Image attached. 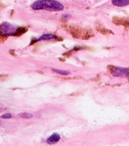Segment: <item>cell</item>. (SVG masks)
Returning <instances> with one entry per match:
<instances>
[{"label":"cell","instance_id":"obj_10","mask_svg":"<svg viewBox=\"0 0 129 146\" xmlns=\"http://www.w3.org/2000/svg\"><path fill=\"white\" fill-rule=\"evenodd\" d=\"M28 30V28L26 27H18L15 36H19L24 34Z\"/></svg>","mask_w":129,"mask_h":146},{"label":"cell","instance_id":"obj_17","mask_svg":"<svg viewBox=\"0 0 129 146\" xmlns=\"http://www.w3.org/2000/svg\"><path fill=\"white\" fill-rule=\"evenodd\" d=\"M7 37H6V36H2V35H0V43L5 40L7 39Z\"/></svg>","mask_w":129,"mask_h":146},{"label":"cell","instance_id":"obj_4","mask_svg":"<svg viewBox=\"0 0 129 146\" xmlns=\"http://www.w3.org/2000/svg\"><path fill=\"white\" fill-rule=\"evenodd\" d=\"M107 71L114 76H124L129 79V68H123L109 65L107 67Z\"/></svg>","mask_w":129,"mask_h":146},{"label":"cell","instance_id":"obj_14","mask_svg":"<svg viewBox=\"0 0 129 146\" xmlns=\"http://www.w3.org/2000/svg\"><path fill=\"white\" fill-rule=\"evenodd\" d=\"M1 117L2 119H10V118L12 117V115L9 113H5V114L2 115L1 116Z\"/></svg>","mask_w":129,"mask_h":146},{"label":"cell","instance_id":"obj_6","mask_svg":"<svg viewBox=\"0 0 129 146\" xmlns=\"http://www.w3.org/2000/svg\"><path fill=\"white\" fill-rule=\"evenodd\" d=\"M56 35H53V34H44L43 35H41L39 38L38 39H32L31 41V43H30L29 46H31L32 44H33L34 43L41 40H49V39H55Z\"/></svg>","mask_w":129,"mask_h":146},{"label":"cell","instance_id":"obj_1","mask_svg":"<svg viewBox=\"0 0 129 146\" xmlns=\"http://www.w3.org/2000/svg\"><path fill=\"white\" fill-rule=\"evenodd\" d=\"M31 7L36 10H45L50 11H58L64 9V5L56 0H38L31 5Z\"/></svg>","mask_w":129,"mask_h":146},{"label":"cell","instance_id":"obj_13","mask_svg":"<svg viewBox=\"0 0 129 146\" xmlns=\"http://www.w3.org/2000/svg\"><path fill=\"white\" fill-rule=\"evenodd\" d=\"M18 116H20V117L24 118V119H30L33 117V115L28 112H23V113H20L18 114Z\"/></svg>","mask_w":129,"mask_h":146},{"label":"cell","instance_id":"obj_8","mask_svg":"<svg viewBox=\"0 0 129 146\" xmlns=\"http://www.w3.org/2000/svg\"><path fill=\"white\" fill-rule=\"evenodd\" d=\"M111 3L115 6L124 7L129 5V0H111Z\"/></svg>","mask_w":129,"mask_h":146},{"label":"cell","instance_id":"obj_18","mask_svg":"<svg viewBox=\"0 0 129 146\" xmlns=\"http://www.w3.org/2000/svg\"><path fill=\"white\" fill-rule=\"evenodd\" d=\"M54 39L57 41H63V38H62L60 36H56Z\"/></svg>","mask_w":129,"mask_h":146},{"label":"cell","instance_id":"obj_9","mask_svg":"<svg viewBox=\"0 0 129 146\" xmlns=\"http://www.w3.org/2000/svg\"><path fill=\"white\" fill-rule=\"evenodd\" d=\"M96 30L98 31V32H99L100 33H101L103 35H110L111 34H113V33L111 30H108V29L105 28L104 27H103L102 26H97L96 27Z\"/></svg>","mask_w":129,"mask_h":146},{"label":"cell","instance_id":"obj_3","mask_svg":"<svg viewBox=\"0 0 129 146\" xmlns=\"http://www.w3.org/2000/svg\"><path fill=\"white\" fill-rule=\"evenodd\" d=\"M17 29V26L9 22H3L0 25V35L6 37L9 36H15Z\"/></svg>","mask_w":129,"mask_h":146},{"label":"cell","instance_id":"obj_12","mask_svg":"<svg viewBox=\"0 0 129 146\" xmlns=\"http://www.w3.org/2000/svg\"><path fill=\"white\" fill-rule=\"evenodd\" d=\"M52 70L57 74H61V75H69L70 74V72L68 71H65V70H59L57 68H52Z\"/></svg>","mask_w":129,"mask_h":146},{"label":"cell","instance_id":"obj_5","mask_svg":"<svg viewBox=\"0 0 129 146\" xmlns=\"http://www.w3.org/2000/svg\"><path fill=\"white\" fill-rule=\"evenodd\" d=\"M112 21L116 25H122L125 27H129V20L126 18L114 17L113 18Z\"/></svg>","mask_w":129,"mask_h":146},{"label":"cell","instance_id":"obj_15","mask_svg":"<svg viewBox=\"0 0 129 146\" xmlns=\"http://www.w3.org/2000/svg\"><path fill=\"white\" fill-rule=\"evenodd\" d=\"M72 52H73V51H72V50H70V51H68V52H66L64 53V54H63V55L64 56L66 57V58H69V57L71 56Z\"/></svg>","mask_w":129,"mask_h":146},{"label":"cell","instance_id":"obj_11","mask_svg":"<svg viewBox=\"0 0 129 146\" xmlns=\"http://www.w3.org/2000/svg\"><path fill=\"white\" fill-rule=\"evenodd\" d=\"M91 50L92 48L90 47H88V46H75L73 49H72L71 50L72 51H79V50Z\"/></svg>","mask_w":129,"mask_h":146},{"label":"cell","instance_id":"obj_2","mask_svg":"<svg viewBox=\"0 0 129 146\" xmlns=\"http://www.w3.org/2000/svg\"><path fill=\"white\" fill-rule=\"evenodd\" d=\"M68 31L74 38L76 39H89L94 36V33L92 31L82 29L76 26H69L68 29Z\"/></svg>","mask_w":129,"mask_h":146},{"label":"cell","instance_id":"obj_7","mask_svg":"<svg viewBox=\"0 0 129 146\" xmlns=\"http://www.w3.org/2000/svg\"><path fill=\"white\" fill-rule=\"evenodd\" d=\"M60 139V136L57 133H54L51 135L47 139V143L49 144H53L57 143Z\"/></svg>","mask_w":129,"mask_h":146},{"label":"cell","instance_id":"obj_16","mask_svg":"<svg viewBox=\"0 0 129 146\" xmlns=\"http://www.w3.org/2000/svg\"><path fill=\"white\" fill-rule=\"evenodd\" d=\"M100 79H101L100 75H98L96 77H95V78L91 79V81H93V82H98V81H99Z\"/></svg>","mask_w":129,"mask_h":146},{"label":"cell","instance_id":"obj_19","mask_svg":"<svg viewBox=\"0 0 129 146\" xmlns=\"http://www.w3.org/2000/svg\"><path fill=\"white\" fill-rule=\"evenodd\" d=\"M59 59L60 60V61H62V62H65V59L64 58H59Z\"/></svg>","mask_w":129,"mask_h":146}]
</instances>
